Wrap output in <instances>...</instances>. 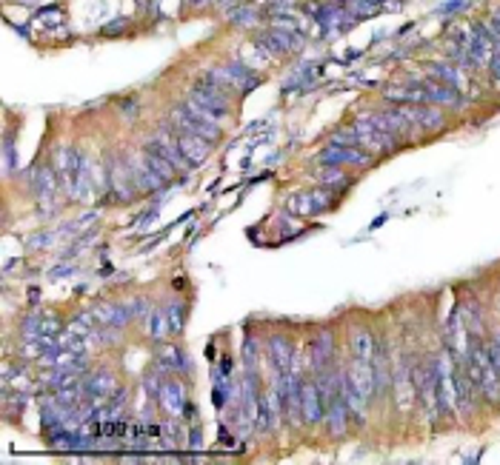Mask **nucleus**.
I'll list each match as a JSON object with an SVG mask.
<instances>
[{
    "instance_id": "473e14b6",
    "label": "nucleus",
    "mask_w": 500,
    "mask_h": 465,
    "mask_svg": "<svg viewBox=\"0 0 500 465\" xmlns=\"http://www.w3.org/2000/svg\"><path fill=\"white\" fill-rule=\"evenodd\" d=\"M489 63H492V72H494V77H497V80H500V57H497V55H494V57H492V60H489Z\"/></svg>"
},
{
    "instance_id": "1a4fd4ad",
    "label": "nucleus",
    "mask_w": 500,
    "mask_h": 465,
    "mask_svg": "<svg viewBox=\"0 0 500 465\" xmlns=\"http://www.w3.org/2000/svg\"><path fill=\"white\" fill-rule=\"evenodd\" d=\"M318 160H320L323 166H346V163H352V166H366V163H369L366 152L355 149V146H335V143H331L329 149H323Z\"/></svg>"
},
{
    "instance_id": "c85d7f7f",
    "label": "nucleus",
    "mask_w": 500,
    "mask_h": 465,
    "mask_svg": "<svg viewBox=\"0 0 500 465\" xmlns=\"http://www.w3.org/2000/svg\"><path fill=\"white\" fill-rule=\"evenodd\" d=\"M183 314H186V308L180 303L169 306V314H166V317H169V331H180L183 328Z\"/></svg>"
},
{
    "instance_id": "6ab92c4d",
    "label": "nucleus",
    "mask_w": 500,
    "mask_h": 465,
    "mask_svg": "<svg viewBox=\"0 0 500 465\" xmlns=\"http://www.w3.org/2000/svg\"><path fill=\"white\" fill-rule=\"evenodd\" d=\"M35 192L40 200L52 203V197L57 195V180H55V172L49 166H37L35 168Z\"/></svg>"
},
{
    "instance_id": "7ed1b4c3",
    "label": "nucleus",
    "mask_w": 500,
    "mask_h": 465,
    "mask_svg": "<svg viewBox=\"0 0 500 465\" xmlns=\"http://www.w3.org/2000/svg\"><path fill=\"white\" fill-rule=\"evenodd\" d=\"M432 388L434 403L441 414H452L454 408V388H452V354H443L441 360L432 363Z\"/></svg>"
},
{
    "instance_id": "f704fd0d",
    "label": "nucleus",
    "mask_w": 500,
    "mask_h": 465,
    "mask_svg": "<svg viewBox=\"0 0 500 465\" xmlns=\"http://www.w3.org/2000/svg\"><path fill=\"white\" fill-rule=\"evenodd\" d=\"M192 3H206V0H192Z\"/></svg>"
},
{
    "instance_id": "7c9ffc66",
    "label": "nucleus",
    "mask_w": 500,
    "mask_h": 465,
    "mask_svg": "<svg viewBox=\"0 0 500 465\" xmlns=\"http://www.w3.org/2000/svg\"><path fill=\"white\" fill-rule=\"evenodd\" d=\"M331 143H335V146H358L360 140H358V135H355V132H340V135L331 137Z\"/></svg>"
},
{
    "instance_id": "393cba45",
    "label": "nucleus",
    "mask_w": 500,
    "mask_h": 465,
    "mask_svg": "<svg viewBox=\"0 0 500 465\" xmlns=\"http://www.w3.org/2000/svg\"><path fill=\"white\" fill-rule=\"evenodd\" d=\"M160 366H166V368H172V371H180V368H189V366H186V357H183V351H180L177 346H166V348L160 351Z\"/></svg>"
},
{
    "instance_id": "0eeeda50",
    "label": "nucleus",
    "mask_w": 500,
    "mask_h": 465,
    "mask_svg": "<svg viewBox=\"0 0 500 465\" xmlns=\"http://www.w3.org/2000/svg\"><path fill=\"white\" fill-rule=\"evenodd\" d=\"M300 414L306 426H318V422L326 419V403L318 388V379H309V383L300 386Z\"/></svg>"
},
{
    "instance_id": "4468645a",
    "label": "nucleus",
    "mask_w": 500,
    "mask_h": 465,
    "mask_svg": "<svg viewBox=\"0 0 500 465\" xmlns=\"http://www.w3.org/2000/svg\"><path fill=\"white\" fill-rule=\"evenodd\" d=\"M331 197L326 192H300L295 197H289V208L295 211V215H311V211L318 208H329Z\"/></svg>"
},
{
    "instance_id": "9d476101",
    "label": "nucleus",
    "mask_w": 500,
    "mask_h": 465,
    "mask_svg": "<svg viewBox=\"0 0 500 465\" xmlns=\"http://www.w3.org/2000/svg\"><path fill=\"white\" fill-rule=\"evenodd\" d=\"M346 422H349V408H346L343 383H340V388L326 399V426H329L331 434H343V431H346Z\"/></svg>"
},
{
    "instance_id": "f257e3e1",
    "label": "nucleus",
    "mask_w": 500,
    "mask_h": 465,
    "mask_svg": "<svg viewBox=\"0 0 500 465\" xmlns=\"http://www.w3.org/2000/svg\"><path fill=\"white\" fill-rule=\"evenodd\" d=\"M57 172L66 186V192L75 200H80V203L92 200V166L86 157L72 152V149H60L57 152Z\"/></svg>"
},
{
    "instance_id": "f03ea898",
    "label": "nucleus",
    "mask_w": 500,
    "mask_h": 465,
    "mask_svg": "<svg viewBox=\"0 0 500 465\" xmlns=\"http://www.w3.org/2000/svg\"><path fill=\"white\" fill-rule=\"evenodd\" d=\"M172 126H175V129H180V132H186V135H195V137L206 140V143H218L220 140V126L192 100L177 106V109L172 112Z\"/></svg>"
},
{
    "instance_id": "a878e982",
    "label": "nucleus",
    "mask_w": 500,
    "mask_h": 465,
    "mask_svg": "<svg viewBox=\"0 0 500 465\" xmlns=\"http://www.w3.org/2000/svg\"><path fill=\"white\" fill-rule=\"evenodd\" d=\"M166 331H169V317H166V311H152L149 314V337L152 340H163Z\"/></svg>"
},
{
    "instance_id": "f3484780",
    "label": "nucleus",
    "mask_w": 500,
    "mask_h": 465,
    "mask_svg": "<svg viewBox=\"0 0 500 465\" xmlns=\"http://www.w3.org/2000/svg\"><path fill=\"white\" fill-rule=\"evenodd\" d=\"M112 388H115V379L106 371H95L83 379V391H86L89 399H103L106 394H112Z\"/></svg>"
},
{
    "instance_id": "b1692460",
    "label": "nucleus",
    "mask_w": 500,
    "mask_h": 465,
    "mask_svg": "<svg viewBox=\"0 0 500 465\" xmlns=\"http://www.w3.org/2000/svg\"><path fill=\"white\" fill-rule=\"evenodd\" d=\"M352 351H355L358 360H372V354H374L372 334L369 331H355V337H352Z\"/></svg>"
},
{
    "instance_id": "423d86ee",
    "label": "nucleus",
    "mask_w": 500,
    "mask_h": 465,
    "mask_svg": "<svg viewBox=\"0 0 500 465\" xmlns=\"http://www.w3.org/2000/svg\"><path fill=\"white\" fill-rule=\"evenodd\" d=\"M109 186L120 197H135L137 192H143L140 183H137L135 163H126V160H112L109 163Z\"/></svg>"
},
{
    "instance_id": "4be33fe9",
    "label": "nucleus",
    "mask_w": 500,
    "mask_h": 465,
    "mask_svg": "<svg viewBox=\"0 0 500 465\" xmlns=\"http://www.w3.org/2000/svg\"><path fill=\"white\" fill-rule=\"evenodd\" d=\"M331 357V334L323 331L320 337H315V343H311V366L315 368H326Z\"/></svg>"
},
{
    "instance_id": "ddd939ff",
    "label": "nucleus",
    "mask_w": 500,
    "mask_h": 465,
    "mask_svg": "<svg viewBox=\"0 0 500 465\" xmlns=\"http://www.w3.org/2000/svg\"><path fill=\"white\" fill-rule=\"evenodd\" d=\"M160 406L169 411L172 417H180V414H186V388L177 383V379H169V383H163V388H160Z\"/></svg>"
},
{
    "instance_id": "5701e85b",
    "label": "nucleus",
    "mask_w": 500,
    "mask_h": 465,
    "mask_svg": "<svg viewBox=\"0 0 500 465\" xmlns=\"http://www.w3.org/2000/svg\"><path fill=\"white\" fill-rule=\"evenodd\" d=\"M260 43H269V46H266L269 52H272V49H275V52H286V49H298L300 40H298L295 34H289V32H278V29H275V32L263 34Z\"/></svg>"
},
{
    "instance_id": "bb28decb",
    "label": "nucleus",
    "mask_w": 500,
    "mask_h": 465,
    "mask_svg": "<svg viewBox=\"0 0 500 465\" xmlns=\"http://www.w3.org/2000/svg\"><path fill=\"white\" fill-rule=\"evenodd\" d=\"M320 183L323 186H346L349 183V177L340 172V166H326V168H320Z\"/></svg>"
},
{
    "instance_id": "dca6fc26",
    "label": "nucleus",
    "mask_w": 500,
    "mask_h": 465,
    "mask_svg": "<svg viewBox=\"0 0 500 465\" xmlns=\"http://www.w3.org/2000/svg\"><path fill=\"white\" fill-rule=\"evenodd\" d=\"M175 135H177V143H180L183 155L189 157L195 166L209 157V146H212V143H206V140H200V137H195V135H186V132H180V129H175Z\"/></svg>"
},
{
    "instance_id": "a211bd4d",
    "label": "nucleus",
    "mask_w": 500,
    "mask_h": 465,
    "mask_svg": "<svg viewBox=\"0 0 500 465\" xmlns=\"http://www.w3.org/2000/svg\"><path fill=\"white\" fill-rule=\"evenodd\" d=\"M143 160H146V163H149V166L155 168V172H157V175H160V177H163L166 183H169V180L175 177V172H177V168H175V166H172L169 160H166V157H163V152L157 149V146H155L152 140H149V143H146V152H143Z\"/></svg>"
},
{
    "instance_id": "6e6552de",
    "label": "nucleus",
    "mask_w": 500,
    "mask_h": 465,
    "mask_svg": "<svg viewBox=\"0 0 500 465\" xmlns=\"http://www.w3.org/2000/svg\"><path fill=\"white\" fill-rule=\"evenodd\" d=\"M152 143L163 152V157L169 160V163L177 168V172H192V168H195V163L183 155V149H180V143H177V135H175V132L160 129V132L152 137Z\"/></svg>"
},
{
    "instance_id": "2f4dec72",
    "label": "nucleus",
    "mask_w": 500,
    "mask_h": 465,
    "mask_svg": "<svg viewBox=\"0 0 500 465\" xmlns=\"http://www.w3.org/2000/svg\"><path fill=\"white\" fill-rule=\"evenodd\" d=\"M3 152H6V168H12V166H15V152H12V140H6Z\"/></svg>"
},
{
    "instance_id": "72a5a7b5",
    "label": "nucleus",
    "mask_w": 500,
    "mask_h": 465,
    "mask_svg": "<svg viewBox=\"0 0 500 465\" xmlns=\"http://www.w3.org/2000/svg\"><path fill=\"white\" fill-rule=\"evenodd\" d=\"M492 29H494V34H497V40H500V14L492 20Z\"/></svg>"
},
{
    "instance_id": "39448f33",
    "label": "nucleus",
    "mask_w": 500,
    "mask_h": 465,
    "mask_svg": "<svg viewBox=\"0 0 500 465\" xmlns=\"http://www.w3.org/2000/svg\"><path fill=\"white\" fill-rule=\"evenodd\" d=\"M192 103H198L200 109L209 115L215 123L218 120H223L226 115H229V97H226V92L223 89H218V86H212L209 80H203V83H198V86L192 89V97H189Z\"/></svg>"
},
{
    "instance_id": "cd10ccee",
    "label": "nucleus",
    "mask_w": 500,
    "mask_h": 465,
    "mask_svg": "<svg viewBox=\"0 0 500 465\" xmlns=\"http://www.w3.org/2000/svg\"><path fill=\"white\" fill-rule=\"evenodd\" d=\"M434 77L441 80V83H446V86H452V89H461V86H463L461 72H457V69H449V66H434Z\"/></svg>"
},
{
    "instance_id": "2eb2a0df",
    "label": "nucleus",
    "mask_w": 500,
    "mask_h": 465,
    "mask_svg": "<svg viewBox=\"0 0 500 465\" xmlns=\"http://www.w3.org/2000/svg\"><path fill=\"white\" fill-rule=\"evenodd\" d=\"M403 115L412 120V126H421V129H441V126H443V117L437 115L434 109H429L426 103L403 106Z\"/></svg>"
},
{
    "instance_id": "9b49d317",
    "label": "nucleus",
    "mask_w": 500,
    "mask_h": 465,
    "mask_svg": "<svg viewBox=\"0 0 500 465\" xmlns=\"http://www.w3.org/2000/svg\"><path fill=\"white\" fill-rule=\"evenodd\" d=\"M266 351H269V363L275 366V374H291L295 371V351H291L289 340L275 337V340H269Z\"/></svg>"
},
{
    "instance_id": "412c9836",
    "label": "nucleus",
    "mask_w": 500,
    "mask_h": 465,
    "mask_svg": "<svg viewBox=\"0 0 500 465\" xmlns=\"http://www.w3.org/2000/svg\"><path fill=\"white\" fill-rule=\"evenodd\" d=\"M372 374H374V391H383L386 383H389V360H386V351L374 346V354H372Z\"/></svg>"
},
{
    "instance_id": "20e7f679",
    "label": "nucleus",
    "mask_w": 500,
    "mask_h": 465,
    "mask_svg": "<svg viewBox=\"0 0 500 465\" xmlns=\"http://www.w3.org/2000/svg\"><path fill=\"white\" fill-rule=\"evenodd\" d=\"M355 135H358V140H360L363 146H369V149H374V152L394 149V135L381 123L378 115H363V117L355 123Z\"/></svg>"
},
{
    "instance_id": "c756f323",
    "label": "nucleus",
    "mask_w": 500,
    "mask_h": 465,
    "mask_svg": "<svg viewBox=\"0 0 500 465\" xmlns=\"http://www.w3.org/2000/svg\"><path fill=\"white\" fill-rule=\"evenodd\" d=\"M486 351H489V360H492V366L497 368V374H500V331L492 337V343L486 346Z\"/></svg>"
},
{
    "instance_id": "aec40b11",
    "label": "nucleus",
    "mask_w": 500,
    "mask_h": 465,
    "mask_svg": "<svg viewBox=\"0 0 500 465\" xmlns=\"http://www.w3.org/2000/svg\"><path fill=\"white\" fill-rule=\"evenodd\" d=\"M492 40H489V34L483 32V29H472V34H469V55H472V60H477V63H489L494 55H492Z\"/></svg>"
},
{
    "instance_id": "f8f14e48",
    "label": "nucleus",
    "mask_w": 500,
    "mask_h": 465,
    "mask_svg": "<svg viewBox=\"0 0 500 465\" xmlns=\"http://www.w3.org/2000/svg\"><path fill=\"white\" fill-rule=\"evenodd\" d=\"M92 314H95V320L100 323V326H106V328H123L129 320H132V311H129V306H117V303H97L95 308H92Z\"/></svg>"
}]
</instances>
